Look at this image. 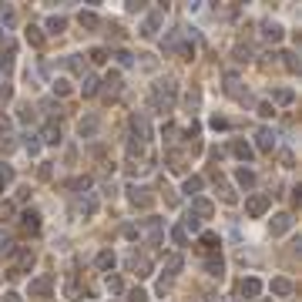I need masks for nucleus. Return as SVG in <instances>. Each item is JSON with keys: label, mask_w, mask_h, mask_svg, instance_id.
<instances>
[{"label": "nucleus", "mask_w": 302, "mask_h": 302, "mask_svg": "<svg viewBox=\"0 0 302 302\" xmlns=\"http://www.w3.org/2000/svg\"><path fill=\"white\" fill-rule=\"evenodd\" d=\"M175 81H158L155 88H151V101H155V108L158 111H171L175 108Z\"/></svg>", "instance_id": "f257e3e1"}, {"label": "nucleus", "mask_w": 302, "mask_h": 302, "mask_svg": "<svg viewBox=\"0 0 302 302\" xmlns=\"http://www.w3.org/2000/svg\"><path fill=\"white\" fill-rule=\"evenodd\" d=\"M269 205H272L269 195H252V198L245 202V215H248V218H259V215L269 212Z\"/></svg>", "instance_id": "f03ea898"}, {"label": "nucleus", "mask_w": 302, "mask_h": 302, "mask_svg": "<svg viewBox=\"0 0 302 302\" xmlns=\"http://www.w3.org/2000/svg\"><path fill=\"white\" fill-rule=\"evenodd\" d=\"M161 20H165V14H161V10H151V14L144 17V24H141V34L144 37H155L158 27H161Z\"/></svg>", "instance_id": "7ed1b4c3"}, {"label": "nucleus", "mask_w": 302, "mask_h": 302, "mask_svg": "<svg viewBox=\"0 0 302 302\" xmlns=\"http://www.w3.org/2000/svg\"><path fill=\"white\" fill-rule=\"evenodd\" d=\"M212 212H215V205L208 198H191V212L188 215H195L198 222H202V218H212Z\"/></svg>", "instance_id": "20e7f679"}, {"label": "nucleus", "mask_w": 302, "mask_h": 302, "mask_svg": "<svg viewBox=\"0 0 302 302\" xmlns=\"http://www.w3.org/2000/svg\"><path fill=\"white\" fill-rule=\"evenodd\" d=\"M131 128H135V135H138V141H141V144L151 138V124H148V118H144L141 111H138L135 118H131Z\"/></svg>", "instance_id": "39448f33"}, {"label": "nucleus", "mask_w": 302, "mask_h": 302, "mask_svg": "<svg viewBox=\"0 0 302 302\" xmlns=\"http://www.w3.org/2000/svg\"><path fill=\"white\" fill-rule=\"evenodd\" d=\"M289 229H292V215H289V212H279L275 218H272V225H269L272 235H286Z\"/></svg>", "instance_id": "423d86ee"}, {"label": "nucleus", "mask_w": 302, "mask_h": 302, "mask_svg": "<svg viewBox=\"0 0 302 302\" xmlns=\"http://www.w3.org/2000/svg\"><path fill=\"white\" fill-rule=\"evenodd\" d=\"M131 202H135L138 208H148L151 202H155V195H151V188H144V185H141V188L135 185V188H131Z\"/></svg>", "instance_id": "0eeeda50"}, {"label": "nucleus", "mask_w": 302, "mask_h": 302, "mask_svg": "<svg viewBox=\"0 0 302 302\" xmlns=\"http://www.w3.org/2000/svg\"><path fill=\"white\" fill-rule=\"evenodd\" d=\"M97 114H88V118H81V124H78V131H81V138H94L97 135Z\"/></svg>", "instance_id": "6e6552de"}, {"label": "nucleus", "mask_w": 302, "mask_h": 302, "mask_svg": "<svg viewBox=\"0 0 302 302\" xmlns=\"http://www.w3.org/2000/svg\"><path fill=\"white\" fill-rule=\"evenodd\" d=\"M255 144H259V151H272V148H275V131L262 128V131L255 135Z\"/></svg>", "instance_id": "1a4fd4ad"}, {"label": "nucleus", "mask_w": 302, "mask_h": 302, "mask_svg": "<svg viewBox=\"0 0 302 302\" xmlns=\"http://www.w3.org/2000/svg\"><path fill=\"white\" fill-rule=\"evenodd\" d=\"M51 289H54V279H51V275H40V279H34V282H31V295H47Z\"/></svg>", "instance_id": "9d476101"}, {"label": "nucleus", "mask_w": 302, "mask_h": 302, "mask_svg": "<svg viewBox=\"0 0 302 302\" xmlns=\"http://www.w3.org/2000/svg\"><path fill=\"white\" fill-rule=\"evenodd\" d=\"M78 24L88 27V31H94V27H101V17H97L94 10H81V14H78Z\"/></svg>", "instance_id": "9b49d317"}, {"label": "nucleus", "mask_w": 302, "mask_h": 302, "mask_svg": "<svg viewBox=\"0 0 302 302\" xmlns=\"http://www.w3.org/2000/svg\"><path fill=\"white\" fill-rule=\"evenodd\" d=\"M40 141H44V144H57V141H61V128H57L54 121H51V124H44V131H40Z\"/></svg>", "instance_id": "f8f14e48"}, {"label": "nucleus", "mask_w": 302, "mask_h": 302, "mask_svg": "<svg viewBox=\"0 0 302 302\" xmlns=\"http://www.w3.org/2000/svg\"><path fill=\"white\" fill-rule=\"evenodd\" d=\"M144 232H148L151 245H158V242H161V222H158V218H148V222H144Z\"/></svg>", "instance_id": "ddd939ff"}, {"label": "nucleus", "mask_w": 302, "mask_h": 302, "mask_svg": "<svg viewBox=\"0 0 302 302\" xmlns=\"http://www.w3.org/2000/svg\"><path fill=\"white\" fill-rule=\"evenodd\" d=\"M182 265H185V259H182L178 252L165 255V272H168V275H178V272H182Z\"/></svg>", "instance_id": "4468645a"}, {"label": "nucleus", "mask_w": 302, "mask_h": 302, "mask_svg": "<svg viewBox=\"0 0 302 302\" xmlns=\"http://www.w3.org/2000/svg\"><path fill=\"white\" fill-rule=\"evenodd\" d=\"M242 295H248V299H255V295L262 292V282H259V279H242Z\"/></svg>", "instance_id": "2eb2a0df"}, {"label": "nucleus", "mask_w": 302, "mask_h": 302, "mask_svg": "<svg viewBox=\"0 0 302 302\" xmlns=\"http://www.w3.org/2000/svg\"><path fill=\"white\" fill-rule=\"evenodd\" d=\"M104 91H108V97H114L121 91V74L118 71H111L108 78H104Z\"/></svg>", "instance_id": "dca6fc26"}, {"label": "nucleus", "mask_w": 302, "mask_h": 302, "mask_svg": "<svg viewBox=\"0 0 302 302\" xmlns=\"http://www.w3.org/2000/svg\"><path fill=\"white\" fill-rule=\"evenodd\" d=\"M262 37H265V40H272V44H279V40H282V27L269 20V24H262Z\"/></svg>", "instance_id": "f3484780"}, {"label": "nucleus", "mask_w": 302, "mask_h": 302, "mask_svg": "<svg viewBox=\"0 0 302 302\" xmlns=\"http://www.w3.org/2000/svg\"><path fill=\"white\" fill-rule=\"evenodd\" d=\"M232 151H235V158L252 161V144H245V141H232Z\"/></svg>", "instance_id": "a211bd4d"}, {"label": "nucleus", "mask_w": 302, "mask_h": 302, "mask_svg": "<svg viewBox=\"0 0 302 302\" xmlns=\"http://www.w3.org/2000/svg\"><path fill=\"white\" fill-rule=\"evenodd\" d=\"M97 84H101V81H97L94 74H84V84H81V91H84V97H94V94H97Z\"/></svg>", "instance_id": "6ab92c4d"}, {"label": "nucleus", "mask_w": 302, "mask_h": 302, "mask_svg": "<svg viewBox=\"0 0 302 302\" xmlns=\"http://www.w3.org/2000/svg\"><path fill=\"white\" fill-rule=\"evenodd\" d=\"M20 225H24V232H37L40 229V218L34 212H24V215H20Z\"/></svg>", "instance_id": "aec40b11"}, {"label": "nucleus", "mask_w": 302, "mask_h": 302, "mask_svg": "<svg viewBox=\"0 0 302 302\" xmlns=\"http://www.w3.org/2000/svg\"><path fill=\"white\" fill-rule=\"evenodd\" d=\"M272 101H275V104H292L295 101V91L292 88H279L275 94H272Z\"/></svg>", "instance_id": "412c9836"}, {"label": "nucleus", "mask_w": 302, "mask_h": 302, "mask_svg": "<svg viewBox=\"0 0 302 302\" xmlns=\"http://www.w3.org/2000/svg\"><path fill=\"white\" fill-rule=\"evenodd\" d=\"M97 269H104V272H108V269H114V252H111V248L97 252Z\"/></svg>", "instance_id": "4be33fe9"}, {"label": "nucleus", "mask_w": 302, "mask_h": 302, "mask_svg": "<svg viewBox=\"0 0 302 302\" xmlns=\"http://www.w3.org/2000/svg\"><path fill=\"white\" fill-rule=\"evenodd\" d=\"M225 91H229L232 97H242V88H239V78H235V74H225Z\"/></svg>", "instance_id": "5701e85b"}, {"label": "nucleus", "mask_w": 302, "mask_h": 302, "mask_svg": "<svg viewBox=\"0 0 302 302\" xmlns=\"http://www.w3.org/2000/svg\"><path fill=\"white\" fill-rule=\"evenodd\" d=\"M235 182H239L242 188H252V185H255V175L248 171V168H239V171H235Z\"/></svg>", "instance_id": "b1692460"}, {"label": "nucleus", "mask_w": 302, "mask_h": 302, "mask_svg": "<svg viewBox=\"0 0 302 302\" xmlns=\"http://www.w3.org/2000/svg\"><path fill=\"white\" fill-rule=\"evenodd\" d=\"M272 292L275 295H289L292 292V282H289V279H272Z\"/></svg>", "instance_id": "393cba45"}, {"label": "nucleus", "mask_w": 302, "mask_h": 302, "mask_svg": "<svg viewBox=\"0 0 302 302\" xmlns=\"http://www.w3.org/2000/svg\"><path fill=\"white\" fill-rule=\"evenodd\" d=\"M104 286H108V292H111V295H121V292H124V282H121L118 275H108V279H104Z\"/></svg>", "instance_id": "a878e982"}, {"label": "nucleus", "mask_w": 302, "mask_h": 302, "mask_svg": "<svg viewBox=\"0 0 302 302\" xmlns=\"http://www.w3.org/2000/svg\"><path fill=\"white\" fill-rule=\"evenodd\" d=\"M205 269H208V275H218V279H222V259L208 255V259H205Z\"/></svg>", "instance_id": "bb28decb"}, {"label": "nucleus", "mask_w": 302, "mask_h": 302, "mask_svg": "<svg viewBox=\"0 0 302 302\" xmlns=\"http://www.w3.org/2000/svg\"><path fill=\"white\" fill-rule=\"evenodd\" d=\"M54 94L57 97H67V94H71V81H67V78H57L54 81Z\"/></svg>", "instance_id": "cd10ccee"}, {"label": "nucleus", "mask_w": 302, "mask_h": 302, "mask_svg": "<svg viewBox=\"0 0 302 302\" xmlns=\"http://www.w3.org/2000/svg\"><path fill=\"white\" fill-rule=\"evenodd\" d=\"M27 40H31V44H34V47H44V34H40V27H27Z\"/></svg>", "instance_id": "c85d7f7f"}, {"label": "nucleus", "mask_w": 302, "mask_h": 302, "mask_svg": "<svg viewBox=\"0 0 302 302\" xmlns=\"http://www.w3.org/2000/svg\"><path fill=\"white\" fill-rule=\"evenodd\" d=\"M135 272H138V279H148L151 275V262L148 259H135Z\"/></svg>", "instance_id": "c756f323"}, {"label": "nucleus", "mask_w": 302, "mask_h": 302, "mask_svg": "<svg viewBox=\"0 0 302 302\" xmlns=\"http://www.w3.org/2000/svg\"><path fill=\"white\" fill-rule=\"evenodd\" d=\"M168 168H171V171H182V168H185V158L178 155V151H171V155H168Z\"/></svg>", "instance_id": "7c9ffc66"}, {"label": "nucleus", "mask_w": 302, "mask_h": 302, "mask_svg": "<svg viewBox=\"0 0 302 302\" xmlns=\"http://www.w3.org/2000/svg\"><path fill=\"white\" fill-rule=\"evenodd\" d=\"M171 242H175V245H185V242H188V232H185L182 225H175V229H171Z\"/></svg>", "instance_id": "2f4dec72"}, {"label": "nucleus", "mask_w": 302, "mask_h": 302, "mask_svg": "<svg viewBox=\"0 0 302 302\" xmlns=\"http://www.w3.org/2000/svg\"><path fill=\"white\" fill-rule=\"evenodd\" d=\"M185 191H188V195H195V191H202V178H198V175H191L188 182H185Z\"/></svg>", "instance_id": "473e14b6"}, {"label": "nucleus", "mask_w": 302, "mask_h": 302, "mask_svg": "<svg viewBox=\"0 0 302 302\" xmlns=\"http://www.w3.org/2000/svg\"><path fill=\"white\" fill-rule=\"evenodd\" d=\"M198 225H202V222H198V218H195V215H185L182 229H185V232H198Z\"/></svg>", "instance_id": "72a5a7b5"}, {"label": "nucleus", "mask_w": 302, "mask_h": 302, "mask_svg": "<svg viewBox=\"0 0 302 302\" xmlns=\"http://www.w3.org/2000/svg\"><path fill=\"white\" fill-rule=\"evenodd\" d=\"M279 57H286V67H289V71H299V61H295V54H292V51H282Z\"/></svg>", "instance_id": "f704fd0d"}, {"label": "nucleus", "mask_w": 302, "mask_h": 302, "mask_svg": "<svg viewBox=\"0 0 302 302\" xmlns=\"http://www.w3.org/2000/svg\"><path fill=\"white\" fill-rule=\"evenodd\" d=\"M202 245L205 248H218V235H215V232H205V235H202Z\"/></svg>", "instance_id": "c9c22d12"}, {"label": "nucleus", "mask_w": 302, "mask_h": 302, "mask_svg": "<svg viewBox=\"0 0 302 302\" xmlns=\"http://www.w3.org/2000/svg\"><path fill=\"white\" fill-rule=\"evenodd\" d=\"M128 302H148V292H144V289H131V292H128Z\"/></svg>", "instance_id": "e433bc0d"}, {"label": "nucleus", "mask_w": 302, "mask_h": 302, "mask_svg": "<svg viewBox=\"0 0 302 302\" xmlns=\"http://www.w3.org/2000/svg\"><path fill=\"white\" fill-rule=\"evenodd\" d=\"M218 191H222V202H229V205H235V191H232L229 185H218Z\"/></svg>", "instance_id": "4c0bfd02"}, {"label": "nucleus", "mask_w": 302, "mask_h": 302, "mask_svg": "<svg viewBox=\"0 0 302 302\" xmlns=\"http://www.w3.org/2000/svg\"><path fill=\"white\" fill-rule=\"evenodd\" d=\"M91 61H94V64H104V61H108V51H104V47H94V51H91Z\"/></svg>", "instance_id": "58836bf2"}, {"label": "nucleus", "mask_w": 302, "mask_h": 302, "mask_svg": "<svg viewBox=\"0 0 302 302\" xmlns=\"http://www.w3.org/2000/svg\"><path fill=\"white\" fill-rule=\"evenodd\" d=\"M47 27H51L54 34H61V31H64V17H51V20H47Z\"/></svg>", "instance_id": "ea45409f"}, {"label": "nucleus", "mask_w": 302, "mask_h": 302, "mask_svg": "<svg viewBox=\"0 0 302 302\" xmlns=\"http://www.w3.org/2000/svg\"><path fill=\"white\" fill-rule=\"evenodd\" d=\"M71 185H74L78 191H88V188H91V178H88V175H84V178H74Z\"/></svg>", "instance_id": "a19ab883"}, {"label": "nucleus", "mask_w": 302, "mask_h": 302, "mask_svg": "<svg viewBox=\"0 0 302 302\" xmlns=\"http://www.w3.org/2000/svg\"><path fill=\"white\" fill-rule=\"evenodd\" d=\"M118 61H121V67H131V64H135V57L128 54V51H118Z\"/></svg>", "instance_id": "79ce46f5"}, {"label": "nucleus", "mask_w": 302, "mask_h": 302, "mask_svg": "<svg viewBox=\"0 0 302 302\" xmlns=\"http://www.w3.org/2000/svg\"><path fill=\"white\" fill-rule=\"evenodd\" d=\"M94 212H97V198H94V195H91V198L84 202V215H94Z\"/></svg>", "instance_id": "37998d69"}, {"label": "nucleus", "mask_w": 302, "mask_h": 302, "mask_svg": "<svg viewBox=\"0 0 302 302\" xmlns=\"http://www.w3.org/2000/svg\"><path fill=\"white\" fill-rule=\"evenodd\" d=\"M259 114H262V118H272V114H275V108L265 101V104H259Z\"/></svg>", "instance_id": "c03bdc74"}, {"label": "nucleus", "mask_w": 302, "mask_h": 302, "mask_svg": "<svg viewBox=\"0 0 302 302\" xmlns=\"http://www.w3.org/2000/svg\"><path fill=\"white\" fill-rule=\"evenodd\" d=\"M24 148L31 151V155H37V151H40V141H37V138H27V144H24Z\"/></svg>", "instance_id": "a18cd8bd"}, {"label": "nucleus", "mask_w": 302, "mask_h": 302, "mask_svg": "<svg viewBox=\"0 0 302 302\" xmlns=\"http://www.w3.org/2000/svg\"><path fill=\"white\" fill-rule=\"evenodd\" d=\"M10 57H14V54H7V57H0V71H4V74H7L10 67H14V61H10Z\"/></svg>", "instance_id": "49530a36"}, {"label": "nucleus", "mask_w": 302, "mask_h": 302, "mask_svg": "<svg viewBox=\"0 0 302 302\" xmlns=\"http://www.w3.org/2000/svg\"><path fill=\"white\" fill-rule=\"evenodd\" d=\"M10 215H14V205H10V202H4V205H0V218H10Z\"/></svg>", "instance_id": "de8ad7c7"}, {"label": "nucleus", "mask_w": 302, "mask_h": 302, "mask_svg": "<svg viewBox=\"0 0 302 302\" xmlns=\"http://www.w3.org/2000/svg\"><path fill=\"white\" fill-rule=\"evenodd\" d=\"M44 111H51V114H61V104H54V101H44Z\"/></svg>", "instance_id": "09e8293b"}, {"label": "nucleus", "mask_w": 302, "mask_h": 302, "mask_svg": "<svg viewBox=\"0 0 302 302\" xmlns=\"http://www.w3.org/2000/svg\"><path fill=\"white\" fill-rule=\"evenodd\" d=\"M124 239H138V229H135V225H124Z\"/></svg>", "instance_id": "8fccbe9b"}, {"label": "nucleus", "mask_w": 302, "mask_h": 302, "mask_svg": "<svg viewBox=\"0 0 302 302\" xmlns=\"http://www.w3.org/2000/svg\"><path fill=\"white\" fill-rule=\"evenodd\" d=\"M34 118V111H31V104H27V108H20V121H31Z\"/></svg>", "instance_id": "3c124183"}, {"label": "nucleus", "mask_w": 302, "mask_h": 302, "mask_svg": "<svg viewBox=\"0 0 302 302\" xmlns=\"http://www.w3.org/2000/svg\"><path fill=\"white\" fill-rule=\"evenodd\" d=\"M10 97V84H0V101H7Z\"/></svg>", "instance_id": "603ef678"}, {"label": "nucleus", "mask_w": 302, "mask_h": 302, "mask_svg": "<svg viewBox=\"0 0 302 302\" xmlns=\"http://www.w3.org/2000/svg\"><path fill=\"white\" fill-rule=\"evenodd\" d=\"M4 299H7V302H20V295H17V292H7Z\"/></svg>", "instance_id": "864d4df0"}, {"label": "nucleus", "mask_w": 302, "mask_h": 302, "mask_svg": "<svg viewBox=\"0 0 302 302\" xmlns=\"http://www.w3.org/2000/svg\"><path fill=\"white\" fill-rule=\"evenodd\" d=\"M4 185H7V182H4V178H0V191H4Z\"/></svg>", "instance_id": "5fc2aeb1"}, {"label": "nucleus", "mask_w": 302, "mask_h": 302, "mask_svg": "<svg viewBox=\"0 0 302 302\" xmlns=\"http://www.w3.org/2000/svg\"><path fill=\"white\" fill-rule=\"evenodd\" d=\"M262 302H269V299H262Z\"/></svg>", "instance_id": "6e6d98bb"}]
</instances>
